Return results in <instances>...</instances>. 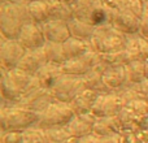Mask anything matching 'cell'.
I'll return each mask as SVG.
<instances>
[{
    "label": "cell",
    "mask_w": 148,
    "mask_h": 143,
    "mask_svg": "<svg viewBox=\"0 0 148 143\" xmlns=\"http://www.w3.org/2000/svg\"><path fill=\"white\" fill-rule=\"evenodd\" d=\"M39 87L40 85L34 76L21 72L17 68L12 70L1 69V98L4 103L9 105L16 104L25 94Z\"/></svg>",
    "instance_id": "6da1fadb"
},
{
    "label": "cell",
    "mask_w": 148,
    "mask_h": 143,
    "mask_svg": "<svg viewBox=\"0 0 148 143\" xmlns=\"http://www.w3.org/2000/svg\"><path fill=\"white\" fill-rule=\"evenodd\" d=\"M27 4H17L3 0L0 7V33L5 39H17L22 26L31 22L27 14Z\"/></svg>",
    "instance_id": "7a4b0ae2"
},
{
    "label": "cell",
    "mask_w": 148,
    "mask_h": 143,
    "mask_svg": "<svg viewBox=\"0 0 148 143\" xmlns=\"http://www.w3.org/2000/svg\"><path fill=\"white\" fill-rule=\"evenodd\" d=\"M39 112L18 105H1L0 109V126L1 131H25L36 125Z\"/></svg>",
    "instance_id": "3957f363"
},
{
    "label": "cell",
    "mask_w": 148,
    "mask_h": 143,
    "mask_svg": "<svg viewBox=\"0 0 148 143\" xmlns=\"http://www.w3.org/2000/svg\"><path fill=\"white\" fill-rule=\"evenodd\" d=\"M126 42H127V35L120 33L110 23H105L95 29L90 43L95 51L99 52L100 55H104L125 50Z\"/></svg>",
    "instance_id": "277c9868"
},
{
    "label": "cell",
    "mask_w": 148,
    "mask_h": 143,
    "mask_svg": "<svg viewBox=\"0 0 148 143\" xmlns=\"http://www.w3.org/2000/svg\"><path fill=\"white\" fill-rule=\"evenodd\" d=\"M74 116L75 115H74L70 104L53 102L39 113V120L35 126L43 129V130L56 128V126H66Z\"/></svg>",
    "instance_id": "5b68a950"
},
{
    "label": "cell",
    "mask_w": 148,
    "mask_h": 143,
    "mask_svg": "<svg viewBox=\"0 0 148 143\" xmlns=\"http://www.w3.org/2000/svg\"><path fill=\"white\" fill-rule=\"evenodd\" d=\"M86 90L84 82L82 77H74V76H64L61 77L59 82L55 85V87L51 90V94L56 102L68 103L70 104L72 100Z\"/></svg>",
    "instance_id": "8992f818"
},
{
    "label": "cell",
    "mask_w": 148,
    "mask_h": 143,
    "mask_svg": "<svg viewBox=\"0 0 148 143\" xmlns=\"http://www.w3.org/2000/svg\"><path fill=\"white\" fill-rule=\"evenodd\" d=\"M27 50L17 41V39H1L0 44V65L4 70H12L16 69L25 56Z\"/></svg>",
    "instance_id": "52a82bcc"
},
{
    "label": "cell",
    "mask_w": 148,
    "mask_h": 143,
    "mask_svg": "<svg viewBox=\"0 0 148 143\" xmlns=\"http://www.w3.org/2000/svg\"><path fill=\"white\" fill-rule=\"evenodd\" d=\"M125 107V103L117 92H108L99 95L92 112L97 118L101 117H116Z\"/></svg>",
    "instance_id": "ba28073f"
},
{
    "label": "cell",
    "mask_w": 148,
    "mask_h": 143,
    "mask_svg": "<svg viewBox=\"0 0 148 143\" xmlns=\"http://www.w3.org/2000/svg\"><path fill=\"white\" fill-rule=\"evenodd\" d=\"M53 102H56V100L53 99L51 91L39 87V89L34 90V91H30V92H27V94H25L16 104H13V105L23 107V108H27V109L35 111V112L40 113L44 108H47Z\"/></svg>",
    "instance_id": "9c48e42d"
},
{
    "label": "cell",
    "mask_w": 148,
    "mask_h": 143,
    "mask_svg": "<svg viewBox=\"0 0 148 143\" xmlns=\"http://www.w3.org/2000/svg\"><path fill=\"white\" fill-rule=\"evenodd\" d=\"M17 41L27 51H34V50L42 48L47 43L46 36H44L43 30H42V26L34 22H27L22 26Z\"/></svg>",
    "instance_id": "30bf717a"
},
{
    "label": "cell",
    "mask_w": 148,
    "mask_h": 143,
    "mask_svg": "<svg viewBox=\"0 0 148 143\" xmlns=\"http://www.w3.org/2000/svg\"><path fill=\"white\" fill-rule=\"evenodd\" d=\"M140 21L142 18L134 14L130 9L125 8L114 13L110 25L125 35H135V34H139V30H140Z\"/></svg>",
    "instance_id": "8fae6325"
},
{
    "label": "cell",
    "mask_w": 148,
    "mask_h": 143,
    "mask_svg": "<svg viewBox=\"0 0 148 143\" xmlns=\"http://www.w3.org/2000/svg\"><path fill=\"white\" fill-rule=\"evenodd\" d=\"M42 26L43 34L46 36L47 42L51 43H65L69 38H72L69 30V25L66 21L61 20H48L47 22H44Z\"/></svg>",
    "instance_id": "7c38bea8"
},
{
    "label": "cell",
    "mask_w": 148,
    "mask_h": 143,
    "mask_svg": "<svg viewBox=\"0 0 148 143\" xmlns=\"http://www.w3.org/2000/svg\"><path fill=\"white\" fill-rule=\"evenodd\" d=\"M97 117L94 113H86V115L74 116L70 120V122L66 125V129L69 130L70 135L77 138L91 135L94 133V126L96 124Z\"/></svg>",
    "instance_id": "4fadbf2b"
},
{
    "label": "cell",
    "mask_w": 148,
    "mask_h": 143,
    "mask_svg": "<svg viewBox=\"0 0 148 143\" xmlns=\"http://www.w3.org/2000/svg\"><path fill=\"white\" fill-rule=\"evenodd\" d=\"M47 63H48V59H47L44 47H42V48L26 52L25 56L22 57V60L18 64L17 69H20L21 72H25V73L30 74V76H35L38 73V70L42 67H44Z\"/></svg>",
    "instance_id": "5bb4252c"
},
{
    "label": "cell",
    "mask_w": 148,
    "mask_h": 143,
    "mask_svg": "<svg viewBox=\"0 0 148 143\" xmlns=\"http://www.w3.org/2000/svg\"><path fill=\"white\" fill-rule=\"evenodd\" d=\"M62 76H64V73L61 70V65L47 63L44 67H42L38 70V73L34 77L36 78V81L40 85L42 89H46L51 91L55 87V85L61 79Z\"/></svg>",
    "instance_id": "9a60e30c"
},
{
    "label": "cell",
    "mask_w": 148,
    "mask_h": 143,
    "mask_svg": "<svg viewBox=\"0 0 148 143\" xmlns=\"http://www.w3.org/2000/svg\"><path fill=\"white\" fill-rule=\"evenodd\" d=\"M99 92L92 91V90H84L81 94H78L72 100L70 107H72L73 112L75 116L79 115H86V113H91L92 108L95 105V102L99 98Z\"/></svg>",
    "instance_id": "2e32d148"
},
{
    "label": "cell",
    "mask_w": 148,
    "mask_h": 143,
    "mask_svg": "<svg viewBox=\"0 0 148 143\" xmlns=\"http://www.w3.org/2000/svg\"><path fill=\"white\" fill-rule=\"evenodd\" d=\"M104 83L109 90H121L129 83L127 81V70L125 67H116L108 68L103 73Z\"/></svg>",
    "instance_id": "e0dca14e"
},
{
    "label": "cell",
    "mask_w": 148,
    "mask_h": 143,
    "mask_svg": "<svg viewBox=\"0 0 148 143\" xmlns=\"http://www.w3.org/2000/svg\"><path fill=\"white\" fill-rule=\"evenodd\" d=\"M96 137H114V135H120L122 134V129L121 125L116 117H101L97 118L96 124L94 126V133Z\"/></svg>",
    "instance_id": "ac0fdd59"
},
{
    "label": "cell",
    "mask_w": 148,
    "mask_h": 143,
    "mask_svg": "<svg viewBox=\"0 0 148 143\" xmlns=\"http://www.w3.org/2000/svg\"><path fill=\"white\" fill-rule=\"evenodd\" d=\"M26 7L31 22L43 25L44 22L51 20V10L46 0H30Z\"/></svg>",
    "instance_id": "d6986e66"
},
{
    "label": "cell",
    "mask_w": 148,
    "mask_h": 143,
    "mask_svg": "<svg viewBox=\"0 0 148 143\" xmlns=\"http://www.w3.org/2000/svg\"><path fill=\"white\" fill-rule=\"evenodd\" d=\"M103 72L99 68H94L91 69L87 74H84L82 78H83L84 86L87 90H92V91L99 92L101 94H108V92H112L107 87V85L104 83V79H103Z\"/></svg>",
    "instance_id": "ffe728a7"
},
{
    "label": "cell",
    "mask_w": 148,
    "mask_h": 143,
    "mask_svg": "<svg viewBox=\"0 0 148 143\" xmlns=\"http://www.w3.org/2000/svg\"><path fill=\"white\" fill-rule=\"evenodd\" d=\"M69 25V30H70V35L73 38L81 39V41H87L90 42L95 33V26L91 25L88 22H84L81 21L78 18H72V20L68 22Z\"/></svg>",
    "instance_id": "44dd1931"
},
{
    "label": "cell",
    "mask_w": 148,
    "mask_h": 143,
    "mask_svg": "<svg viewBox=\"0 0 148 143\" xmlns=\"http://www.w3.org/2000/svg\"><path fill=\"white\" fill-rule=\"evenodd\" d=\"M103 4H104L103 0H78L73 5L74 18H78V20L90 23V17H91L92 12Z\"/></svg>",
    "instance_id": "7402d4cb"
},
{
    "label": "cell",
    "mask_w": 148,
    "mask_h": 143,
    "mask_svg": "<svg viewBox=\"0 0 148 143\" xmlns=\"http://www.w3.org/2000/svg\"><path fill=\"white\" fill-rule=\"evenodd\" d=\"M65 50V54L68 56V60L69 59H77V57H81L86 54L88 50L92 48L91 43L87 41H81V39L77 38H69L65 43H62Z\"/></svg>",
    "instance_id": "603a6c76"
},
{
    "label": "cell",
    "mask_w": 148,
    "mask_h": 143,
    "mask_svg": "<svg viewBox=\"0 0 148 143\" xmlns=\"http://www.w3.org/2000/svg\"><path fill=\"white\" fill-rule=\"evenodd\" d=\"M140 116L136 115L133 109L127 107H123L122 111L117 115V120L121 125L122 131H134L138 133V125Z\"/></svg>",
    "instance_id": "cb8c5ba5"
},
{
    "label": "cell",
    "mask_w": 148,
    "mask_h": 143,
    "mask_svg": "<svg viewBox=\"0 0 148 143\" xmlns=\"http://www.w3.org/2000/svg\"><path fill=\"white\" fill-rule=\"evenodd\" d=\"M92 68L84 61L82 57L77 59H69L61 65V70L66 76H74V77H83L87 74Z\"/></svg>",
    "instance_id": "d4e9b609"
},
{
    "label": "cell",
    "mask_w": 148,
    "mask_h": 143,
    "mask_svg": "<svg viewBox=\"0 0 148 143\" xmlns=\"http://www.w3.org/2000/svg\"><path fill=\"white\" fill-rule=\"evenodd\" d=\"M44 51H46L48 63H52V64L62 65L68 60L64 46H62L61 43H51V42H47L46 46H44Z\"/></svg>",
    "instance_id": "484cf974"
},
{
    "label": "cell",
    "mask_w": 148,
    "mask_h": 143,
    "mask_svg": "<svg viewBox=\"0 0 148 143\" xmlns=\"http://www.w3.org/2000/svg\"><path fill=\"white\" fill-rule=\"evenodd\" d=\"M127 70V85H139L147 79L144 70V61H133L126 65Z\"/></svg>",
    "instance_id": "4316f807"
},
{
    "label": "cell",
    "mask_w": 148,
    "mask_h": 143,
    "mask_svg": "<svg viewBox=\"0 0 148 143\" xmlns=\"http://www.w3.org/2000/svg\"><path fill=\"white\" fill-rule=\"evenodd\" d=\"M44 137H46V143H65L72 135L66 126H56V128L46 129Z\"/></svg>",
    "instance_id": "83f0119b"
},
{
    "label": "cell",
    "mask_w": 148,
    "mask_h": 143,
    "mask_svg": "<svg viewBox=\"0 0 148 143\" xmlns=\"http://www.w3.org/2000/svg\"><path fill=\"white\" fill-rule=\"evenodd\" d=\"M101 64L105 68H116V67H125L127 65L125 50L118 52H110V54L101 55Z\"/></svg>",
    "instance_id": "f1b7e54d"
},
{
    "label": "cell",
    "mask_w": 148,
    "mask_h": 143,
    "mask_svg": "<svg viewBox=\"0 0 148 143\" xmlns=\"http://www.w3.org/2000/svg\"><path fill=\"white\" fill-rule=\"evenodd\" d=\"M22 143H46L44 130L38 126L27 129L23 131V142Z\"/></svg>",
    "instance_id": "f546056e"
},
{
    "label": "cell",
    "mask_w": 148,
    "mask_h": 143,
    "mask_svg": "<svg viewBox=\"0 0 148 143\" xmlns=\"http://www.w3.org/2000/svg\"><path fill=\"white\" fill-rule=\"evenodd\" d=\"M125 107L133 109L134 112H135L136 115H139V116L148 115V103L146 102V100L140 99V98H135V99L127 102L125 104Z\"/></svg>",
    "instance_id": "4dcf8cb0"
},
{
    "label": "cell",
    "mask_w": 148,
    "mask_h": 143,
    "mask_svg": "<svg viewBox=\"0 0 148 143\" xmlns=\"http://www.w3.org/2000/svg\"><path fill=\"white\" fill-rule=\"evenodd\" d=\"M146 4L147 1L144 0H130L127 4V9H130L134 14H136L139 18L143 17V13H144V9H146Z\"/></svg>",
    "instance_id": "1f68e13d"
},
{
    "label": "cell",
    "mask_w": 148,
    "mask_h": 143,
    "mask_svg": "<svg viewBox=\"0 0 148 143\" xmlns=\"http://www.w3.org/2000/svg\"><path fill=\"white\" fill-rule=\"evenodd\" d=\"M23 131H7L3 133L1 143H22Z\"/></svg>",
    "instance_id": "d6a6232c"
},
{
    "label": "cell",
    "mask_w": 148,
    "mask_h": 143,
    "mask_svg": "<svg viewBox=\"0 0 148 143\" xmlns=\"http://www.w3.org/2000/svg\"><path fill=\"white\" fill-rule=\"evenodd\" d=\"M129 1H130V0H103L105 7L112 10H116V12L125 9V8L127 7Z\"/></svg>",
    "instance_id": "836d02e7"
},
{
    "label": "cell",
    "mask_w": 148,
    "mask_h": 143,
    "mask_svg": "<svg viewBox=\"0 0 148 143\" xmlns=\"http://www.w3.org/2000/svg\"><path fill=\"white\" fill-rule=\"evenodd\" d=\"M121 141L122 143H144L143 139L139 137V134L134 131H122Z\"/></svg>",
    "instance_id": "e575fe53"
},
{
    "label": "cell",
    "mask_w": 148,
    "mask_h": 143,
    "mask_svg": "<svg viewBox=\"0 0 148 143\" xmlns=\"http://www.w3.org/2000/svg\"><path fill=\"white\" fill-rule=\"evenodd\" d=\"M139 34H140L144 39L148 41V1L146 4V9H144L143 17H142V21H140V30H139Z\"/></svg>",
    "instance_id": "d590c367"
},
{
    "label": "cell",
    "mask_w": 148,
    "mask_h": 143,
    "mask_svg": "<svg viewBox=\"0 0 148 143\" xmlns=\"http://www.w3.org/2000/svg\"><path fill=\"white\" fill-rule=\"evenodd\" d=\"M134 87H135V91L138 94V98L146 100L148 103V79H146L144 82H142L139 85H134Z\"/></svg>",
    "instance_id": "8d00e7d4"
},
{
    "label": "cell",
    "mask_w": 148,
    "mask_h": 143,
    "mask_svg": "<svg viewBox=\"0 0 148 143\" xmlns=\"http://www.w3.org/2000/svg\"><path fill=\"white\" fill-rule=\"evenodd\" d=\"M97 143H122L121 141V134L120 135H114V137H97Z\"/></svg>",
    "instance_id": "74e56055"
},
{
    "label": "cell",
    "mask_w": 148,
    "mask_h": 143,
    "mask_svg": "<svg viewBox=\"0 0 148 143\" xmlns=\"http://www.w3.org/2000/svg\"><path fill=\"white\" fill-rule=\"evenodd\" d=\"M81 143H97V137L95 134L83 137V138H81Z\"/></svg>",
    "instance_id": "f35d334b"
},
{
    "label": "cell",
    "mask_w": 148,
    "mask_h": 143,
    "mask_svg": "<svg viewBox=\"0 0 148 143\" xmlns=\"http://www.w3.org/2000/svg\"><path fill=\"white\" fill-rule=\"evenodd\" d=\"M65 143H81V138H77V137H70Z\"/></svg>",
    "instance_id": "ab89813d"
},
{
    "label": "cell",
    "mask_w": 148,
    "mask_h": 143,
    "mask_svg": "<svg viewBox=\"0 0 148 143\" xmlns=\"http://www.w3.org/2000/svg\"><path fill=\"white\" fill-rule=\"evenodd\" d=\"M7 1H10V3H17V4H27L30 0H7Z\"/></svg>",
    "instance_id": "60d3db41"
},
{
    "label": "cell",
    "mask_w": 148,
    "mask_h": 143,
    "mask_svg": "<svg viewBox=\"0 0 148 143\" xmlns=\"http://www.w3.org/2000/svg\"><path fill=\"white\" fill-rule=\"evenodd\" d=\"M62 1H65L66 4H69V5H72V7H73V5L75 4V3L78 1V0H62Z\"/></svg>",
    "instance_id": "b9f144b4"
},
{
    "label": "cell",
    "mask_w": 148,
    "mask_h": 143,
    "mask_svg": "<svg viewBox=\"0 0 148 143\" xmlns=\"http://www.w3.org/2000/svg\"><path fill=\"white\" fill-rule=\"evenodd\" d=\"M144 70H146V77H147V79H148V59L144 61Z\"/></svg>",
    "instance_id": "7bdbcfd3"
},
{
    "label": "cell",
    "mask_w": 148,
    "mask_h": 143,
    "mask_svg": "<svg viewBox=\"0 0 148 143\" xmlns=\"http://www.w3.org/2000/svg\"><path fill=\"white\" fill-rule=\"evenodd\" d=\"M144 1H148V0H144Z\"/></svg>",
    "instance_id": "ee69618b"
}]
</instances>
